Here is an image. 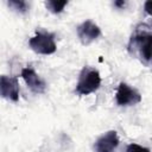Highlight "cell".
Here are the masks:
<instances>
[{
    "label": "cell",
    "instance_id": "obj_11",
    "mask_svg": "<svg viewBox=\"0 0 152 152\" xmlns=\"http://www.w3.org/2000/svg\"><path fill=\"white\" fill-rule=\"evenodd\" d=\"M125 152H151V150L148 147H145V146H141L139 144H134L133 142V144L127 145Z\"/></svg>",
    "mask_w": 152,
    "mask_h": 152
},
{
    "label": "cell",
    "instance_id": "obj_9",
    "mask_svg": "<svg viewBox=\"0 0 152 152\" xmlns=\"http://www.w3.org/2000/svg\"><path fill=\"white\" fill-rule=\"evenodd\" d=\"M68 5V1L66 0H64V1H56V0H49V1H46L45 2V6H46V8L51 12V13H55V14H57V13H61L63 10H64V7Z\"/></svg>",
    "mask_w": 152,
    "mask_h": 152
},
{
    "label": "cell",
    "instance_id": "obj_2",
    "mask_svg": "<svg viewBox=\"0 0 152 152\" xmlns=\"http://www.w3.org/2000/svg\"><path fill=\"white\" fill-rule=\"evenodd\" d=\"M28 45L32 51L39 55H52L57 50L53 33L45 31H38L33 37H31Z\"/></svg>",
    "mask_w": 152,
    "mask_h": 152
},
{
    "label": "cell",
    "instance_id": "obj_4",
    "mask_svg": "<svg viewBox=\"0 0 152 152\" xmlns=\"http://www.w3.org/2000/svg\"><path fill=\"white\" fill-rule=\"evenodd\" d=\"M115 101L120 107L134 106L141 102V94L126 82H120L115 93Z\"/></svg>",
    "mask_w": 152,
    "mask_h": 152
},
{
    "label": "cell",
    "instance_id": "obj_7",
    "mask_svg": "<svg viewBox=\"0 0 152 152\" xmlns=\"http://www.w3.org/2000/svg\"><path fill=\"white\" fill-rule=\"evenodd\" d=\"M19 91L20 88L17 77L7 75H2L0 77V93L4 99L17 102L19 100Z\"/></svg>",
    "mask_w": 152,
    "mask_h": 152
},
{
    "label": "cell",
    "instance_id": "obj_13",
    "mask_svg": "<svg viewBox=\"0 0 152 152\" xmlns=\"http://www.w3.org/2000/svg\"><path fill=\"white\" fill-rule=\"evenodd\" d=\"M125 5H126V2H125L124 0H121V1H115V2H114V6L120 7V8H121V7H124Z\"/></svg>",
    "mask_w": 152,
    "mask_h": 152
},
{
    "label": "cell",
    "instance_id": "obj_12",
    "mask_svg": "<svg viewBox=\"0 0 152 152\" xmlns=\"http://www.w3.org/2000/svg\"><path fill=\"white\" fill-rule=\"evenodd\" d=\"M144 10H145V12L147 14L152 15V0H148V1H146L144 4Z\"/></svg>",
    "mask_w": 152,
    "mask_h": 152
},
{
    "label": "cell",
    "instance_id": "obj_8",
    "mask_svg": "<svg viewBox=\"0 0 152 152\" xmlns=\"http://www.w3.org/2000/svg\"><path fill=\"white\" fill-rule=\"evenodd\" d=\"M119 137L115 131H108L103 133L94 144L95 152H114L119 146Z\"/></svg>",
    "mask_w": 152,
    "mask_h": 152
},
{
    "label": "cell",
    "instance_id": "obj_10",
    "mask_svg": "<svg viewBox=\"0 0 152 152\" xmlns=\"http://www.w3.org/2000/svg\"><path fill=\"white\" fill-rule=\"evenodd\" d=\"M7 4L12 10H14L18 13H25L28 10V5L24 0H10Z\"/></svg>",
    "mask_w": 152,
    "mask_h": 152
},
{
    "label": "cell",
    "instance_id": "obj_3",
    "mask_svg": "<svg viewBox=\"0 0 152 152\" xmlns=\"http://www.w3.org/2000/svg\"><path fill=\"white\" fill-rule=\"evenodd\" d=\"M131 43H133V48L137 49L141 62L148 63L152 61V33L138 32L132 37Z\"/></svg>",
    "mask_w": 152,
    "mask_h": 152
},
{
    "label": "cell",
    "instance_id": "obj_6",
    "mask_svg": "<svg viewBox=\"0 0 152 152\" xmlns=\"http://www.w3.org/2000/svg\"><path fill=\"white\" fill-rule=\"evenodd\" d=\"M23 80L25 81L26 86L30 88V90L34 94H43L46 89V83L40 76L36 72V70L32 66H25L21 69L20 72Z\"/></svg>",
    "mask_w": 152,
    "mask_h": 152
},
{
    "label": "cell",
    "instance_id": "obj_1",
    "mask_svg": "<svg viewBox=\"0 0 152 152\" xmlns=\"http://www.w3.org/2000/svg\"><path fill=\"white\" fill-rule=\"evenodd\" d=\"M101 86V76L100 72L91 66H84L78 76L75 93L80 96L89 95L96 91Z\"/></svg>",
    "mask_w": 152,
    "mask_h": 152
},
{
    "label": "cell",
    "instance_id": "obj_5",
    "mask_svg": "<svg viewBox=\"0 0 152 152\" xmlns=\"http://www.w3.org/2000/svg\"><path fill=\"white\" fill-rule=\"evenodd\" d=\"M77 37L83 45H89L101 36V28L91 20H86L77 26Z\"/></svg>",
    "mask_w": 152,
    "mask_h": 152
}]
</instances>
